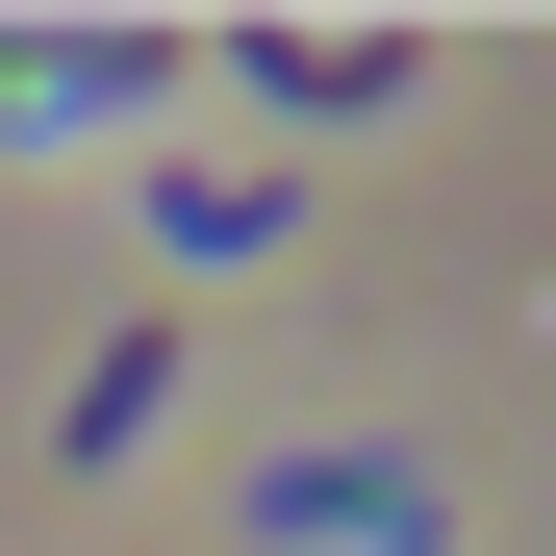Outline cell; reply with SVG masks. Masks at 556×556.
<instances>
[{"instance_id": "3", "label": "cell", "mask_w": 556, "mask_h": 556, "mask_svg": "<svg viewBox=\"0 0 556 556\" xmlns=\"http://www.w3.org/2000/svg\"><path fill=\"white\" fill-rule=\"evenodd\" d=\"M177 405V329H102V354H76V405H51V455H76V481H102V455Z\"/></svg>"}, {"instance_id": "1", "label": "cell", "mask_w": 556, "mask_h": 556, "mask_svg": "<svg viewBox=\"0 0 556 556\" xmlns=\"http://www.w3.org/2000/svg\"><path fill=\"white\" fill-rule=\"evenodd\" d=\"M203 76H253V102H278V127H380V102H405V76H430V26H329V51H304V26H228Z\"/></svg>"}, {"instance_id": "4", "label": "cell", "mask_w": 556, "mask_h": 556, "mask_svg": "<svg viewBox=\"0 0 556 556\" xmlns=\"http://www.w3.org/2000/svg\"><path fill=\"white\" fill-rule=\"evenodd\" d=\"M278 228H304V177H177L152 203V253H278Z\"/></svg>"}, {"instance_id": "2", "label": "cell", "mask_w": 556, "mask_h": 556, "mask_svg": "<svg viewBox=\"0 0 556 556\" xmlns=\"http://www.w3.org/2000/svg\"><path fill=\"white\" fill-rule=\"evenodd\" d=\"M253 531H278V556H304V531H329V556H430V531H455V481H405V455H278Z\"/></svg>"}]
</instances>
